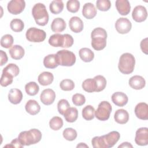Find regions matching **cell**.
Masks as SVG:
<instances>
[{"mask_svg": "<svg viewBox=\"0 0 148 148\" xmlns=\"http://www.w3.org/2000/svg\"><path fill=\"white\" fill-rule=\"evenodd\" d=\"M3 71L9 73L13 77L17 76L19 73V68L15 64H8L3 69Z\"/></svg>", "mask_w": 148, "mask_h": 148, "instance_id": "44", "label": "cell"}, {"mask_svg": "<svg viewBox=\"0 0 148 148\" xmlns=\"http://www.w3.org/2000/svg\"><path fill=\"white\" fill-rule=\"evenodd\" d=\"M13 41V38L11 35L6 34L1 39V46L3 48L8 49L12 47Z\"/></svg>", "mask_w": 148, "mask_h": 148, "instance_id": "39", "label": "cell"}, {"mask_svg": "<svg viewBox=\"0 0 148 148\" xmlns=\"http://www.w3.org/2000/svg\"><path fill=\"white\" fill-rule=\"evenodd\" d=\"M25 110L27 113L31 115H35L38 114L40 110V106L38 102L34 99L28 101L25 106Z\"/></svg>", "mask_w": 148, "mask_h": 148, "instance_id": "23", "label": "cell"}, {"mask_svg": "<svg viewBox=\"0 0 148 148\" xmlns=\"http://www.w3.org/2000/svg\"><path fill=\"white\" fill-rule=\"evenodd\" d=\"M64 138L69 141L74 140L77 137V132L75 130L72 128H65L62 133Z\"/></svg>", "mask_w": 148, "mask_h": 148, "instance_id": "38", "label": "cell"}, {"mask_svg": "<svg viewBox=\"0 0 148 148\" xmlns=\"http://www.w3.org/2000/svg\"><path fill=\"white\" fill-rule=\"evenodd\" d=\"M42 133L39 130L33 128L21 132L18 139L23 146H29L39 142L42 139Z\"/></svg>", "mask_w": 148, "mask_h": 148, "instance_id": "3", "label": "cell"}, {"mask_svg": "<svg viewBox=\"0 0 148 148\" xmlns=\"http://www.w3.org/2000/svg\"><path fill=\"white\" fill-rule=\"evenodd\" d=\"M25 7V2L24 0H12L8 3V10L13 14L21 13Z\"/></svg>", "mask_w": 148, "mask_h": 148, "instance_id": "11", "label": "cell"}, {"mask_svg": "<svg viewBox=\"0 0 148 148\" xmlns=\"http://www.w3.org/2000/svg\"><path fill=\"white\" fill-rule=\"evenodd\" d=\"M95 83L96 90L95 92H100L103 90L106 86V80L102 75L95 76L94 78Z\"/></svg>", "mask_w": 148, "mask_h": 148, "instance_id": "33", "label": "cell"}, {"mask_svg": "<svg viewBox=\"0 0 148 148\" xmlns=\"http://www.w3.org/2000/svg\"><path fill=\"white\" fill-rule=\"evenodd\" d=\"M49 9L53 14H59L64 9L63 2L60 0H54L50 3Z\"/></svg>", "mask_w": 148, "mask_h": 148, "instance_id": "30", "label": "cell"}, {"mask_svg": "<svg viewBox=\"0 0 148 148\" xmlns=\"http://www.w3.org/2000/svg\"><path fill=\"white\" fill-rule=\"evenodd\" d=\"M91 46L95 50H101L106 46L107 32L102 28L98 27L92 30L91 34Z\"/></svg>", "mask_w": 148, "mask_h": 148, "instance_id": "2", "label": "cell"}, {"mask_svg": "<svg viewBox=\"0 0 148 148\" xmlns=\"http://www.w3.org/2000/svg\"><path fill=\"white\" fill-rule=\"evenodd\" d=\"M114 119L117 123L124 124L128 122L129 120V114L125 109H118L114 113Z\"/></svg>", "mask_w": 148, "mask_h": 148, "instance_id": "22", "label": "cell"}, {"mask_svg": "<svg viewBox=\"0 0 148 148\" xmlns=\"http://www.w3.org/2000/svg\"><path fill=\"white\" fill-rule=\"evenodd\" d=\"M112 107L108 101H102L98 105V108L95 110V117L101 121H106L109 119Z\"/></svg>", "mask_w": 148, "mask_h": 148, "instance_id": "8", "label": "cell"}, {"mask_svg": "<svg viewBox=\"0 0 148 148\" xmlns=\"http://www.w3.org/2000/svg\"><path fill=\"white\" fill-rule=\"evenodd\" d=\"M82 116L86 120H91L95 117V109L91 105H87L82 109Z\"/></svg>", "mask_w": 148, "mask_h": 148, "instance_id": "32", "label": "cell"}, {"mask_svg": "<svg viewBox=\"0 0 148 148\" xmlns=\"http://www.w3.org/2000/svg\"><path fill=\"white\" fill-rule=\"evenodd\" d=\"M120 137L119 132L113 131L105 135L94 137L91 140V144L94 148H109L118 142Z\"/></svg>", "mask_w": 148, "mask_h": 148, "instance_id": "1", "label": "cell"}, {"mask_svg": "<svg viewBox=\"0 0 148 148\" xmlns=\"http://www.w3.org/2000/svg\"><path fill=\"white\" fill-rule=\"evenodd\" d=\"M53 80L54 76L49 72H43L38 76V82L42 86H48L53 82Z\"/></svg>", "mask_w": 148, "mask_h": 148, "instance_id": "27", "label": "cell"}, {"mask_svg": "<svg viewBox=\"0 0 148 148\" xmlns=\"http://www.w3.org/2000/svg\"><path fill=\"white\" fill-rule=\"evenodd\" d=\"M147 16V12L146 8L142 5L136 6L133 10L132 17L134 21L140 23L145 21Z\"/></svg>", "mask_w": 148, "mask_h": 148, "instance_id": "13", "label": "cell"}, {"mask_svg": "<svg viewBox=\"0 0 148 148\" xmlns=\"http://www.w3.org/2000/svg\"><path fill=\"white\" fill-rule=\"evenodd\" d=\"M112 101L114 104L118 106H124L128 101L127 95L122 92H116L112 95Z\"/></svg>", "mask_w": 148, "mask_h": 148, "instance_id": "16", "label": "cell"}, {"mask_svg": "<svg viewBox=\"0 0 148 148\" xmlns=\"http://www.w3.org/2000/svg\"><path fill=\"white\" fill-rule=\"evenodd\" d=\"M10 57L14 60H20L21 59L25 54L24 49L20 45H14L13 46L9 51Z\"/></svg>", "mask_w": 148, "mask_h": 148, "instance_id": "24", "label": "cell"}, {"mask_svg": "<svg viewBox=\"0 0 148 148\" xmlns=\"http://www.w3.org/2000/svg\"><path fill=\"white\" fill-rule=\"evenodd\" d=\"M13 76L10 74L9 73L2 71V73L1 75V85L3 87H6L8 85L10 84L13 82Z\"/></svg>", "mask_w": 148, "mask_h": 148, "instance_id": "37", "label": "cell"}, {"mask_svg": "<svg viewBox=\"0 0 148 148\" xmlns=\"http://www.w3.org/2000/svg\"><path fill=\"white\" fill-rule=\"evenodd\" d=\"M82 14L87 19H92L97 14V9L92 3H86L83 7Z\"/></svg>", "mask_w": 148, "mask_h": 148, "instance_id": "20", "label": "cell"}, {"mask_svg": "<svg viewBox=\"0 0 148 148\" xmlns=\"http://www.w3.org/2000/svg\"><path fill=\"white\" fill-rule=\"evenodd\" d=\"M49 126L51 130L57 131L63 126V120L58 116H54L50 120Z\"/></svg>", "mask_w": 148, "mask_h": 148, "instance_id": "36", "label": "cell"}, {"mask_svg": "<svg viewBox=\"0 0 148 148\" xmlns=\"http://www.w3.org/2000/svg\"><path fill=\"white\" fill-rule=\"evenodd\" d=\"M115 28L119 34H125L130 31L132 28V24L127 18L121 17L116 21Z\"/></svg>", "mask_w": 148, "mask_h": 148, "instance_id": "10", "label": "cell"}, {"mask_svg": "<svg viewBox=\"0 0 148 148\" xmlns=\"http://www.w3.org/2000/svg\"><path fill=\"white\" fill-rule=\"evenodd\" d=\"M97 9L101 11H107L111 7V2L109 0H98L96 2Z\"/></svg>", "mask_w": 148, "mask_h": 148, "instance_id": "42", "label": "cell"}, {"mask_svg": "<svg viewBox=\"0 0 148 148\" xmlns=\"http://www.w3.org/2000/svg\"><path fill=\"white\" fill-rule=\"evenodd\" d=\"M135 142L139 146H146L148 144V128L147 127H141L137 130Z\"/></svg>", "mask_w": 148, "mask_h": 148, "instance_id": "12", "label": "cell"}, {"mask_svg": "<svg viewBox=\"0 0 148 148\" xmlns=\"http://www.w3.org/2000/svg\"><path fill=\"white\" fill-rule=\"evenodd\" d=\"M24 146L23 145H21V143H20V142L19 141L18 138H15L13 140H12L11 143H10V145H7L6 146H4L5 147H17V148H21L23 147Z\"/></svg>", "mask_w": 148, "mask_h": 148, "instance_id": "46", "label": "cell"}, {"mask_svg": "<svg viewBox=\"0 0 148 148\" xmlns=\"http://www.w3.org/2000/svg\"><path fill=\"white\" fill-rule=\"evenodd\" d=\"M25 90L28 95L30 96H34L39 92V87L36 83L34 82H30L25 84Z\"/></svg>", "mask_w": 148, "mask_h": 148, "instance_id": "31", "label": "cell"}, {"mask_svg": "<svg viewBox=\"0 0 148 148\" xmlns=\"http://www.w3.org/2000/svg\"><path fill=\"white\" fill-rule=\"evenodd\" d=\"M83 89L88 92H92L96 90L95 83L94 79H87L82 83Z\"/></svg>", "mask_w": 148, "mask_h": 148, "instance_id": "34", "label": "cell"}, {"mask_svg": "<svg viewBox=\"0 0 148 148\" xmlns=\"http://www.w3.org/2000/svg\"><path fill=\"white\" fill-rule=\"evenodd\" d=\"M25 36L29 42H42L46 39V34L45 31L42 29L36 27H31L27 29Z\"/></svg>", "mask_w": 148, "mask_h": 148, "instance_id": "9", "label": "cell"}, {"mask_svg": "<svg viewBox=\"0 0 148 148\" xmlns=\"http://www.w3.org/2000/svg\"><path fill=\"white\" fill-rule=\"evenodd\" d=\"M56 98L55 92L50 88L44 90L40 94V99L41 102L46 105H50L52 104Z\"/></svg>", "mask_w": 148, "mask_h": 148, "instance_id": "14", "label": "cell"}, {"mask_svg": "<svg viewBox=\"0 0 148 148\" xmlns=\"http://www.w3.org/2000/svg\"><path fill=\"white\" fill-rule=\"evenodd\" d=\"M69 26L72 31L75 33H79L83 29L84 24L79 17L73 16L69 21Z\"/></svg>", "mask_w": 148, "mask_h": 148, "instance_id": "18", "label": "cell"}, {"mask_svg": "<svg viewBox=\"0 0 148 148\" xmlns=\"http://www.w3.org/2000/svg\"><path fill=\"white\" fill-rule=\"evenodd\" d=\"M66 28V23L62 18H54L51 24V29L54 32H62Z\"/></svg>", "mask_w": 148, "mask_h": 148, "instance_id": "25", "label": "cell"}, {"mask_svg": "<svg viewBox=\"0 0 148 148\" xmlns=\"http://www.w3.org/2000/svg\"><path fill=\"white\" fill-rule=\"evenodd\" d=\"M76 147H88V146L87 145H86L84 143H80L79 145H77Z\"/></svg>", "mask_w": 148, "mask_h": 148, "instance_id": "50", "label": "cell"}, {"mask_svg": "<svg viewBox=\"0 0 148 148\" xmlns=\"http://www.w3.org/2000/svg\"><path fill=\"white\" fill-rule=\"evenodd\" d=\"M0 54H1V63L0 65L3 66L8 61V56L6 52L3 51V50H0Z\"/></svg>", "mask_w": 148, "mask_h": 148, "instance_id": "48", "label": "cell"}, {"mask_svg": "<svg viewBox=\"0 0 148 148\" xmlns=\"http://www.w3.org/2000/svg\"><path fill=\"white\" fill-rule=\"evenodd\" d=\"M60 87L62 90L71 91L75 87V83L71 79H64L60 82Z\"/></svg>", "mask_w": 148, "mask_h": 148, "instance_id": "41", "label": "cell"}, {"mask_svg": "<svg viewBox=\"0 0 148 148\" xmlns=\"http://www.w3.org/2000/svg\"><path fill=\"white\" fill-rule=\"evenodd\" d=\"M32 14L37 24L45 26L49 21V14L43 3H37L32 8Z\"/></svg>", "mask_w": 148, "mask_h": 148, "instance_id": "6", "label": "cell"}, {"mask_svg": "<svg viewBox=\"0 0 148 148\" xmlns=\"http://www.w3.org/2000/svg\"><path fill=\"white\" fill-rule=\"evenodd\" d=\"M80 8V2L77 0H69L66 3V9L71 13H76Z\"/></svg>", "mask_w": 148, "mask_h": 148, "instance_id": "40", "label": "cell"}, {"mask_svg": "<svg viewBox=\"0 0 148 148\" xmlns=\"http://www.w3.org/2000/svg\"><path fill=\"white\" fill-rule=\"evenodd\" d=\"M116 7L118 12L122 16H126L130 12L131 5L127 0H117Z\"/></svg>", "mask_w": 148, "mask_h": 148, "instance_id": "19", "label": "cell"}, {"mask_svg": "<svg viewBox=\"0 0 148 148\" xmlns=\"http://www.w3.org/2000/svg\"><path fill=\"white\" fill-rule=\"evenodd\" d=\"M136 116L141 120H146L148 119V105L145 102H140L135 108Z\"/></svg>", "mask_w": 148, "mask_h": 148, "instance_id": "15", "label": "cell"}, {"mask_svg": "<svg viewBox=\"0 0 148 148\" xmlns=\"http://www.w3.org/2000/svg\"><path fill=\"white\" fill-rule=\"evenodd\" d=\"M72 102L76 106H80L83 105L86 102L85 97L81 94H75L72 96Z\"/></svg>", "mask_w": 148, "mask_h": 148, "instance_id": "45", "label": "cell"}, {"mask_svg": "<svg viewBox=\"0 0 148 148\" xmlns=\"http://www.w3.org/2000/svg\"><path fill=\"white\" fill-rule=\"evenodd\" d=\"M10 28L12 31L16 32H19L23 30L24 24L23 21L18 18H14L10 21Z\"/></svg>", "mask_w": 148, "mask_h": 148, "instance_id": "35", "label": "cell"}, {"mask_svg": "<svg viewBox=\"0 0 148 148\" xmlns=\"http://www.w3.org/2000/svg\"><path fill=\"white\" fill-rule=\"evenodd\" d=\"M135 59L134 56L129 53L123 54L119 59L118 68L120 72L125 75L131 73L134 69Z\"/></svg>", "mask_w": 148, "mask_h": 148, "instance_id": "4", "label": "cell"}, {"mask_svg": "<svg viewBox=\"0 0 148 148\" xmlns=\"http://www.w3.org/2000/svg\"><path fill=\"white\" fill-rule=\"evenodd\" d=\"M118 147H133V146L130 143L125 142L122 143L120 145H119Z\"/></svg>", "mask_w": 148, "mask_h": 148, "instance_id": "49", "label": "cell"}, {"mask_svg": "<svg viewBox=\"0 0 148 148\" xmlns=\"http://www.w3.org/2000/svg\"><path fill=\"white\" fill-rule=\"evenodd\" d=\"M70 108V104L66 99H62L60 100L57 104V109L59 113L64 115L66 110Z\"/></svg>", "mask_w": 148, "mask_h": 148, "instance_id": "43", "label": "cell"}, {"mask_svg": "<svg viewBox=\"0 0 148 148\" xmlns=\"http://www.w3.org/2000/svg\"><path fill=\"white\" fill-rule=\"evenodd\" d=\"M23 99V93L18 88L11 89L8 94V99L10 103L16 105L19 103Z\"/></svg>", "mask_w": 148, "mask_h": 148, "instance_id": "21", "label": "cell"}, {"mask_svg": "<svg viewBox=\"0 0 148 148\" xmlns=\"http://www.w3.org/2000/svg\"><path fill=\"white\" fill-rule=\"evenodd\" d=\"M58 65L71 66L76 62V56L75 54L67 50H61L56 53Z\"/></svg>", "mask_w": 148, "mask_h": 148, "instance_id": "7", "label": "cell"}, {"mask_svg": "<svg viewBox=\"0 0 148 148\" xmlns=\"http://www.w3.org/2000/svg\"><path fill=\"white\" fill-rule=\"evenodd\" d=\"M79 54L81 60L86 62H91L94 58V54L93 51L87 47L80 49L79 51Z\"/></svg>", "mask_w": 148, "mask_h": 148, "instance_id": "28", "label": "cell"}, {"mask_svg": "<svg viewBox=\"0 0 148 148\" xmlns=\"http://www.w3.org/2000/svg\"><path fill=\"white\" fill-rule=\"evenodd\" d=\"M43 65L46 68L54 69L58 66L56 54L46 56L43 59Z\"/></svg>", "mask_w": 148, "mask_h": 148, "instance_id": "26", "label": "cell"}, {"mask_svg": "<svg viewBox=\"0 0 148 148\" xmlns=\"http://www.w3.org/2000/svg\"><path fill=\"white\" fill-rule=\"evenodd\" d=\"M130 86L135 90L142 89L146 84V81L145 79L139 75H135L131 77L129 80Z\"/></svg>", "mask_w": 148, "mask_h": 148, "instance_id": "17", "label": "cell"}, {"mask_svg": "<svg viewBox=\"0 0 148 148\" xmlns=\"http://www.w3.org/2000/svg\"><path fill=\"white\" fill-rule=\"evenodd\" d=\"M147 38H146L140 42V49L146 54H147Z\"/></svg>", "mask_w": 148, "mask_h": 148, "instance_id": "47", "label": "cell"}, {"mask_svg": "<svg viewBox=\"0 0 148 148\" xmlns=\"http://www.w3.org/2000/svg\"><path fill=\"white\" fill-rule=\"evenodd\" d=\"M64 117L67 122H75L78 117V110L76 108L70 107L64 114Z\"/></svg>", "mask_w": 148, "mask_h": 148, "instance_id": "29", "label": "cell"}, {"mask_svg": "<svg viewBox=\"0 0 148 148\" xmlns=\"http://www.w3.org/2000/svg\"><path fill=\"white\" fill-rule=\"evenodd\" d=\"M49 43L53 47L68 48L73 45V39L71 35L68 34L64 35L55 34L49 38Z\"/></svg>", "mask_w": 148, "mask_h": 148, "instance_id": "5", "label": "cell"}]
</instances>
